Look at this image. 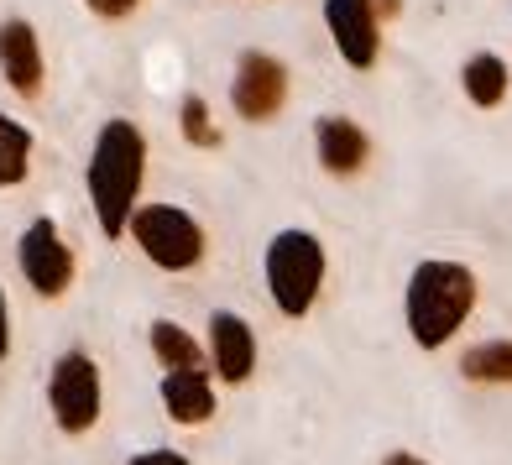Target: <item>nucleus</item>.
I'll use <instances>...</instances> for the list:
<instances>
[{"instance_id":"obj_13","label":"nucleus","mask_w":512,"mask_h":465,"mask_svg":"<svg viewBox=\"0 0 512 465\" xmlns=\"http://www.w3.org/2000/svg\"><path fill=\"white\" fill-rule=\"evenodd\" d=\"M460 79H465V95H471L476 105H486V110H492V105L507 95V63H502V58H492V53L471 58Z\"/></svg>"},{"instance_id":"obj_17","label":"nucleus","mask_w":512,"mask_h":465,"mask_svg":"<svg viewBox=\"0 0 512 465\" xmlns=\"http://www.w3.org/2000/svg\"><path fill=\"white\" fill-rule=\"evenodd\" d=\"M183 136H189L194 147H215V142H220L215 126H209V110H204V100H199V95L183 100Z\"/></svg>"},{"instance_id":"obj_16","label":"nucleus","mask_w":512,"mask_h":465,"mask_svg":"<svg viewBox=\"0 0 512 465\" xmlns=\"http://www.w3.org/2000/svg\"><path fill=\"white\" fill-rule=\"evenodd\" d=\"M27 157H32V136L16 121L0 115V183H21L27 178Z\"/></svg>"},{"instance_id":"obj_6","label":"nucleus","mask_w":512,"mask_h":465,"mask_svg":"<svg viewBox=\"0 0 512 465\" xmlns=\"http://www.w3.org/2000/svg\"><path fill=\"white\" fill-rule=\"evenodd\" d=\"M283 95H288V68L277 58H267V53H246L241 68H236V84H230L236 110L246 115V121H267V115H277Z\"/></svg>"},{"instance_id":"obj_1","label":"nucleus","mask_w":512,"mask_h":465,"mask_svg":"<svg viewBox=\"0 0 512 465\" xmlns=\"http://www.w3.org/2000/svg\"><path fill=\"white\" fill-rule=\"evenodd\" d=\"M142 162H147V142L131 121H110L100 131L95 157H89V199H95L105 236H121L126 230L136 189H142Z\"/></svg>"},{"instance_id":"obj_21","label":"nucleus","mask_w":512,"mask_h":465,"mask_svg":"<svg viewBox=\"0 0 512 465\" xmlns=\"http://www.w3.org/2000/svg\"><path fill=\"white\" fill-rule=\"evenodd\" d=\"M382 465H424V460H418V455H403V450H398V455H387Z\"/></svg>"},{"instance_id":"obj_20","label":"nucleus","mask_w":512,"mask_h":465,"mask_svg":"<svg viewBox=\"0 0 512 465\" xmlns=\"http://www.w3.org/2000/svg\"><path fill=\"white\" fill-rule=\"evenodd\" d=\"M6 345H11V330H6V298H0V356H6Z\"/></svg>"},{"instance_id":"obj_2","label":"nucleus","mask_w":512,"mask_h":465,"mask_svg":"<svg viewBox=\"0 0 512 465\" xmlns=\"http://www.w3.org/2000/svg\"><path fill=\"white\" fill-rule=\"evenodd\" d=\"M476 304V277L455 262H424L408 283V330L424 351H439Z\"/></svg>"},{"instance_id":"obj_3","label":"nucleus","mask_w":512,"mask_h":465,"mask_svg":"<svg viewBox=\"0 0 512 465\" xmlns=\"http://www.w3.org/2000/svg\"><path fill=\"white\" fill-rule=\"evenodd\" d=\"M324 283V246L309 236V230H283L272 246H267V288H272V304L283 309L288 319L309 314L314 298Z\"/></svg>"},{"instance_id":"obj_14","label":"nucleus","mask_w":512,"mask_h":465,"mask_svg":"<svg viewBox=\"0 0 512 465\" xmlns=\"http://www.w3.org/2000/svg\"><path fill=\"white\" fill-rule=\"evenodd\" d=\"M152 351H157V361L168 366V371H194V366H204L199 345L183 335L173 319H157V324H152Z\"/></svg>"},{"instance_id":"obj_18","label":"nucleus","mask_w":512,"mask_h":465,"mask_svg":"<svg viewBox=\"0 0 512 465\" xmlns=\"http://www.w3.org/2000/svg\"><path fill=\"white\" fill-rule=\"evenodd\" d=\"M89 11H100V16H131L136 0H89Z\"/></svg>"},{"instance_id":"obj_11","label":"nucleus","mask_w":512,"mask_h":465,"mask_svg":"<svg viewBox=\"0 0 512 465\" xmlns=\"http://www.w3.org/2000/svg\"><path fill=\"white\" fill-rule=\"evenodd\" d=\"M366 152H371V142L356 121H345V115H324L319 121V162L330 173H340V178L356 173L366 162Z\"/></svg>"},{"instance_id":"obj_9","label":"nucleus","mask_w":512,"mask_h":465,"mask_svg":"<svg viewBox=\"0 0 512 465\" xmlns=\"http://www.w3.org/2000/svg\"><path fill=\"white\" fill-rule=\"evenodd\" d=\"M209 345H215V371L225 382H246L256 366V335L241 314H215L209 319Z\"/></svg>"},{"instance_id":"obj_4","label":"nucleus","mask_w":512,"mask_h":465,"mask_svg":"<svg viewBox=\"0 0 512 465\" xmlns=\"http://www.w3.org/2000/svg\"><path fill=\"white\" fill-rule=\"evenodd\" d=\"M126 225H131L136 246L168 272H183V267H194L204 257V230L173 204H147V209H136Z\"/></svg>"},{"instance_id":"obj_12","label":"nucleus","mask_w":512,"mask_h":465,"mask_svg":"<svg viewBox=\"0 0 512 465\" xmlns=\"http://www.w3.org/2000/svg\"><path fill=\"white\" fill-rule=\"evenodd\" d=\"M162 403L178 424H204L215 413V392H209V377L194 366V371H168L162 377Z\"/></svg>"},{"instance_id":"obj_7","label":"nucleus","mask_w":512,"mask_h":465,"mask_svg":"<svg viewBox=\"0 0 512 465\" xmlns=\"http://www.w3.org/2000/svg\"><path fill=\"white\" fill-rule=\"evenodd\" d=\"M324 21H330V37L351 68L377 63V6L371 0H324Z\"/></svg>"},{"instance_id":"obj_15","label":"nucleus","mask_w":512,"mask_h":465,"mask_svg":"<svg viewBox=\"0 0 512 465\" xmlns=\"http://www.w3.org/2000/svg\"><path fill=\"white\" fill-rule=\"evenodd\" d=\"M460 371H465L471 382H512V340H492V345L465 351Z\"/></svg>"},{"instance_id":"obj_19","label":"nucleus","mask_w":512,"mask_h":465,"mask_svg":"<svg viewBox=\"0 0 512 465\" xmlns=\"http://www.w3.org/2000/svg\"><path fill=\"white\" fill-rule=\"evenodd\" d=\"M131 465H189V460L173 455V450H147V455H136Z\"/></svg>"},{"instance_id":"obj_8","label":"nucleus","mask_w":512,"mask_h":465,"mask_svg":"<svg viewBox=\"0 0 512 465\" xmlns=\"http://www.w3.org/2000/svg\"><path fill=\"white\" fill-rule=\"evenodd\" d=\"M21 272H27V283L37 293L58 298L68 288V277H74V257H68V246L58 241L53 220H37L27 236H21Z\"/></svg>"},{"instance_id":"obj_10","label":"nucleus","mask_w":512,"mask_h":465,"mask_svg":"<svg viewBox=\"0 0 512 465\" xmlns=\"http://www.w3.org/2000/svg\"><path fill=\"white\" fill-rule=\"evenodd\" d=\"M0 68H6L16 95H37L42 89V48L27 21H6L0 27Z\"/></svg>"},{"instance_id":"obj_5","label":"nucleus","mask_w":512,"mask_h":465,"mask_svg":"<svg viewBox=\"0 0 512 465\" xmlns=\"http://www.w3.org/2000/svg\"><path fill=\"white\" fill-rule=\"evenodd\" d=\"M53 413L68 434H84L89 424L100 418V371L89 356L68 351L53 366Z\"/></svg>"}]
</instances>
